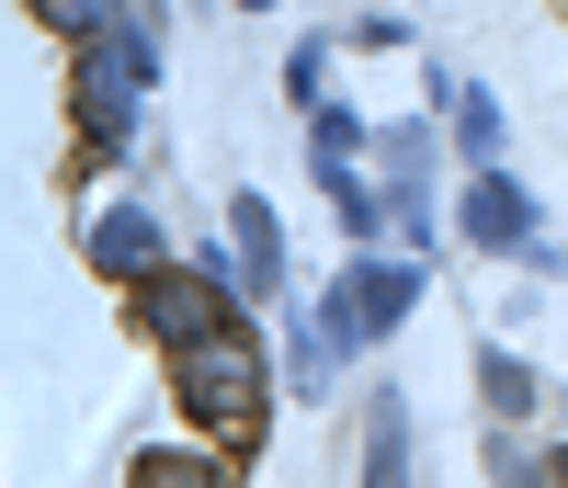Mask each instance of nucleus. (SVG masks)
<instances>
[{
    "mask_svg": "<svg viewBox=\"0 0 568 488\" xmlns=\"http://www.w3.org/2000/svg\"><path fill=\"white\" fill-rule=\"evenodd\" d=\"M307 149H318V182H342V171H353V149H364V125H353V114H318Z\"/></svg>",
    "mask_w": 568,
    "mask_h": 488,
    "instance_id": "12",
    "label": "nucleus"
},
{
    "mask_svg": "<svg viewBox=\"0 0 568 488\" xmlns=\"http://www.w3.org/2000/svg\"><path fill=\"white\" fill-rule=\"evenodd\" d=\"M136 318H149L171 353H182V340H205V329H240V307H227L216 273H149V284H136Z\"/></svg>",
    "mask_w": 568,
    "mask_h": 488,
    "instance_id": "4",
    "label": "nucleus"
},
{
    "mask_svg": "<svg viewBox=\"0 0 568 488\" xmlns=\"http://www.w3.org/2000/svg\"><path fill=\"white\" fill-rule=\"evenodd\" d=\"M409 296H420V273H409V262H353L342 284H329V307H318V340H329V353H353V340H387Z\"/></svg>",
    "mask_w": 568,
    "mask_h": 488,
    "instance_id": "3",
    "label": "nucleus"
},
{
    "mask_svg": "<svg viewBox=\"0 0 568 488\" xmlns=\"http://www.w3.org/2000/svg\"><path fill=\"white\" fill-rule=\"evenodd\" d=\"M455 125H466V160H500V103L489 91H455Z\"/></svg>",
    "mask_w": 568,
    "mask_h": 488,
    "instance_id": "11",
    "label": "nucleus"
},
{
    "mask_svg": "<svg viewBox=\"0 0 568 488\" xmlns=\"http://www.w3.org/2000/svg\"><path fill=\"white\" fill-rule=\"evenodd\" d=\"M171 398L194 409L216 444H251V431H262V398H273L262 340H251V329H205V340H182V353H171Z\"/></svg>",
    "mask_w": 568,
    "mask_h": 488,
    "instance_id": "1",
    "label": "nucleus"
},
{
    "mask_svg": "<svg viewBox=\"0 0 568 488\" xmlns=\"http://www.w3.org/2000/svg\"><path fill=\"white\" fill-rule=\"evenodd\" d=\"M136 488H216V466H205V455H171V444H149V455H136Z\"/></svg>",
    "mask_w": 568,
    "mask_h": 488,
    "instance_id": "10",
    "label": "nucleus"
},
{
    "mask_svg": "<svg viewBox=\"0 0 568 488\" xmlns=\"http://www.w3.org/2000/svg\"><path fill=\"white\" fill-rule=\"evenodd\" d=\"M466 238H478V251H524V238H535V205H524V182H478V193H466Z\"/></svg>",
    "mask_w": 568,
    "mask_h": 488,
    "instance_id": "6",
    "label": "nucleus"
},
{
    "mask_svg": "<svg viewBox=\"0 0 568 488\" xmlns=\"http://www.w3.org/2000/svg\"><path fill=\"white\" fill-rule=\"evenodd\" d=\"M227 227H240V273H251L262 296H273V284H284V238H273V205H262V193H240V205H227Z\"/></svg>",
    "mask_w": 568,
    "mask_h": 488,
    "instance_id": "7",
    "label": "nucleus"
},
{
    "mask_svg": "<svg viewBox=\"0 0 568 488\" xmlns=\"http://www.w3.org/2000/svg\"><path fill=\"white\" fill-rule=\"evenodd\" d=\"M114 12V0H58V23H103Z\"/></svg>",
    "mask_w": 568,
    "mask_h": 488,
    "instance_id": "13",
    "label": "nucleus"
},
{
    "mask_svg": "<svg viewBox=\"0 0 568 488\" xmlns=\"http://www.w3.org/2000/svg\"><path fill=\"white\" fill-rule=\"evenodd\" d=\"M409 398H375V466H364V488H409V420H398Z\"/></svg>",
    "mask_w": 568,
    "mask_h": 488,
    "instance_id": "8",
    "label": "nucleus"
},
{
    "mask_svg": "<svg viewBox=\"0 0 568 488\" xmlns=\"http://www.w3.org/2000/svg\"><path fill=\"white\" fill-rule=\"evenodd\" d=\"M149 80H160L149 23H114V34L80 45V149L91 160H114L125 136H136V91H149Z\"/></svg>",
    "mask_w": 568,
    "mask_h": 488,
    "instance_id": "2",
    "label": "nucleus"
},
{
    "mask_svg": "<svg viewBox=\"0 0 568 488\" xmlns=\"http://www.w3.org/2000/svg\"><path fill=\"white\" fill-rule=\"evenodd\" d=\"M91 262H103L114 284H149V273H171V227L149 205H114L103 227H91Z\"/></svg>",
    "mask_w": 568,
    "mask_h": 488,
    "instance_id": "5",
    "label": "nucleus"
},
{
    "mask_svg": "<svg viewBox=\"0 0 568 488\" xmlns=\"http://www.w3.org/2000/svg\"><path fill=\"white\" fill-rule=\"evenodd\" d=\"M478 386H489V409H511V420H524V409H546V386L511 364V353H489V364H478Z\"/></svg>",
    "mask_w": 568,
    "mask_h": 488,
    "instance_id": "9",
    "label": "nucleus"
}]
</instances>
